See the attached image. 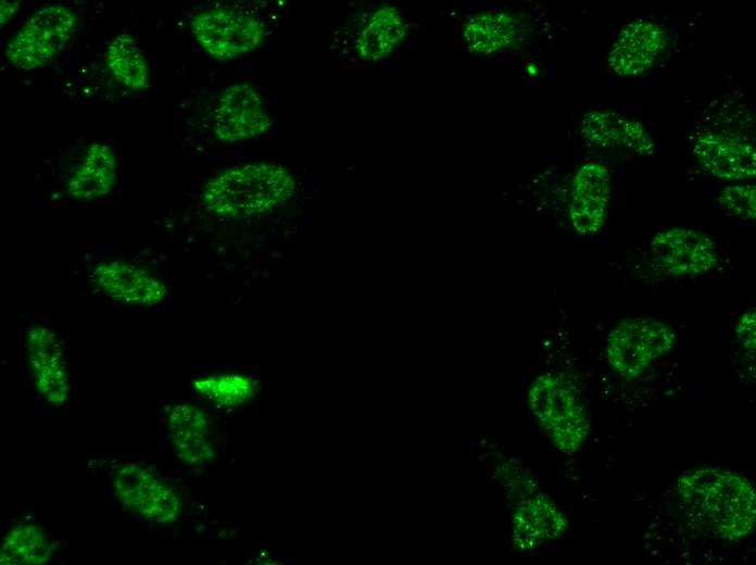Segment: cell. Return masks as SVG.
<instances>
[{
	"label": "cell",
	"instance_id": "6da1fadb",
	"mask_svg": "<svg viewBox=\"0 0 756 565\" xmlns=\"http://www.w3.org/2000/svg\"><path fill=\"white\" fill-rule=\"evenodd\" d=\"M677 492L688 516L728 540H739L755 526L756 497L749 481L728 469L701 467L685 472Z\"/></svg>",
	"mask_w": 756,
	"mask_h": 565
},
{
	"label": "cell",
	"instance_id": "7a4b0ae2",
	"mask_svg": "<svg viewBox=\"0 0 756 565\" xmlns=\"http://www.w3.org/2000/svg\"><path fill=\"white\" fill-rule=\"evenodd\" d=\"M293 190L292 176L284 167L252 163L227 168L209 180L203 202L220 217L240 219L274 210Z\"/></svg>",
	"mask_w": 756,
	"mask_h": 565
},
{
	"label": "cell",
	"instance_id": "3957f363",
	"mask_svg": "<svg viewBox=\"0 0 756 565\" xmlns=\"http://www.w3.org/2000/svg\"><path fill=\"white\" fill-rule=\"evenodd\" d=\"M528 404L557 449L571 453L587 440L590 426L584 405L575 387L560 376H538L529 388Z\"/></svg>",
	"mask_w": 756,
	"mask_h": 565
},
{
	"label": "cell",
	"instance_id": "277c9868",
	"mask_svg": "<svg viewBox=\"0 0 756 565\" xmlns=\"http://www.w3.org/2000/svg\"><path fill=\"white\" fill-rule=\"evenodd\" d=\"M77 25V15L67 5H43L29 15L11 37L5 47V59L21 71L42 68L67 47Z\"/></svg>",
	"mask_w": 756,
	"mask_h": 565
},
{
	"label": "cell",
	"instance_id": "5b68a950",
	"mask_svg": "<svg viewBox=\"0 0 756 565\" xmlns=\"http://www.w3.org/2000/svg\"><path fill=\"white\" fill-rule=\"evenodd\" d=\"M673 328L654 317H627L607 336L605 354L609 366L621 377L634 379L671 350Z\"/></svg>",
	"mask_w": 756,
	"mask_h": 565
},
{
	"label": "cell",
	"instance_id": "8992f818",
	"mask_svg": "<svg viewBox=\"0 0 756 565\" xmlns=\"http://www.w3.org/2000/svg\"><path fill=\"white\" fill-rule=\"evenodd\" d=\"M112 485L118 503L142 520L165 526L180 516L182 505L176 490L146 465L123 464Z\"/></svg>",
	"mask_w": 756,
	"mask_h": 565
},
{
	"label": "cell",
	"instance_id": "52a82bcc",
	"mask_svg": "<svg viewBox=\"0 0 756 565\" xmlns=\"http://www.w3.org/2000/svg\"><path fill=\"white\" fill-rule=\"evenodd\" d=\"M190 27L200 47L219 61L249 53L265 36V27L257 17L229 9L202 11L192 17Z\"/></svg>",
	"mask_w": 756,
	"mask_h": 565
},
{
	"label": "cell",
	"instance_id": "ba28073f",
	"mask_svg": "<svg viewBox=\"0 0 756 565\" xmlns=\"http://www.w3.org/2000/svg\"><path fill=\"white\" fill-rule=\"evenodd\" d=\"M657 267L669 276H696L711 271L718 263L715 241L705 233L669 227L658 231L651 242Z\"/></svg>",
	"mask_w": 756,
	"mask_h": 565
},
{
	"label": "cell",
	"instance_id": "9c48e42d",
	"mask_svg": "<svg viewBox=\"0 0 756 565\" xmlns=\"http://www.w3.org/2000/svg\"><path fill=\"white\" fill-rule=\"evenodd\" d=\"M26 354L38 393L52 406L64 404L71 393L65 350L49 327L33 326L26 335Z\"/></svg>",
	"mask_w": 756,
	"mask_h": 565
},
{
	"label": "cell",
	"instance_id": "30bf717a",
	"mask_svg": "<svg viewBox=\"0 0 756 565\" xmlns=\"http://www.w3.org/2000/svg\"><path fill=\"white\" fill-rule=\"evenodd\" d=\"M270 120L256 90L245 83L229 85L220 95L213 114L215 137L235 143L264 134Z\"/></svg>",
	"mask_w": 756,
	"mask_h": 565
},
{
	"label": "cell",
	"instance_id": "8fae6325",
	"mask_svg": "<svg viewBox=\"0 0 756 565\" xmlns=\"http://www.w3.org/2000/svg\"><path fill=\"white\" fill-rule=\"evenodd\" d=\"M167 437L175 455L193 467L206 466L216 455L213 424L209 414L191 403H175L163 411Z\"/></svg>",
	"mask_w": 756,
	"mask_h": 565
},
{
	"label": "cell",
	"instance_id": "7c38bea8",
	"mask_svg": "<svg viewBox=\"0 0 756 565\" xmlns=\"http://www.w3.org/2000/svg\"><path fill=\"white\" fill-rule=\"evenodd\" d=\"M92 278L108 298L126 304L152 306L167 296V288L158 276L123 260H108L97 264Z\"/></svg>",
	"mask_w": 756,
	"mask_h": 565
},
{
	"label": "cell",
	"instance_id": "4fadbf2b",
	"mask_svg": "<svg viewBox=\"0 0 756 565\" xmlns=\"http://www.w3.org/2000/svg\"><path fill=\"white\" fill-rule=\"evenodd\" d=\"M693 153L702 167L719 179L736 181L755 176V146L735 135L703 131L694 141Z\"/></svg>",
	"mask_w": 756,
	"mask_h": 565
},
{
	"label": "cell",
	"instance_id": "5bb4252c",
	"mask_svg": "<svg viewBox=\"0 0 756 565\" xmlns=\"http://www.w3.org/2000/svg\"><path fill=\"white\" fill-rule=\"evenodd\" d=\"M666 45L658 23L641 18L626 24L607 56L608 67L620 76H637L652 67Z\"/></svg>",
	"mask_w": 756,
	"mask_h": 565
},
{
	"label": "cell",
	"instance_id": "9a60e30c",
	"mask_svg": "<svg viewBox=\"0 0 756 565\" xmlns=\"http://www.w3.org/2000/svg\"><path fill=\"white\" fill-rule=\"evenodd\" d=\"M610 196L612 178L605 165L592 162L578 170L571 181L569 215L579 234H594L604 226Z\"/></svg>",
	"mask_w": 756,
	"mask_h": 565
},
{
	"label": "cell",
	"instance_id": "2e32d148",
	"mask_svg": "<svg viewBox=\"0 0 756 565\" xmlns=\"http://www.w3.org/2000/svg\"><path fill=\"white\" fill-rule=\"evenodd\" d=\"M117 178V158L104 142H92L66 184L67 194L77 201L88 202L111 193Z\"/></svg>",
	"mask_w": 756,
	"mask_h": 565
},
{
	"label": "cell",
	"instance_id": "e0dca14e",
	"mask_svg": "<svg viewBox=\"0 0 756 565\" xmlns=\"http://www.w3.org/2000/svg\"><path fill=\"white\" fill-rule=\"evenodd\" d=\"M513 526L515 542L529 549L558 537L566 528V519L552 501L537 495L517 507Z\"/></svg>",
	"mask_w": 756,
	"mask_h": 565
},
{
	"label": "cell",
	"instance_id": "ac0fdd59",
	"mask_svg": "<svg viewBox=\"0 0 756 565\" xmlns=\"http://www.w3.org/2000/svg\"><path fill=\"white\" fill-rule=\"evenodd\" d=\"M104 63L111 76L131 91H142L150 86V70L137 40L127 33L116 35L104 52Z\"/></svg>",
	"mask_w": 756,
	"mask_h": 565
},
{
	"label": "cell",
	"instance_id": "d6986e66",
	"mask_svg": "<svg viewBox=\"0 0 756 565\" xmlns=\"http://www.w3.org/2000/svg\"><path fill=\"white\" fill-rule=\"evenodd\" d=\"M55 543L41 527L33 523H20L3 537L0 563L7 565H41L49 562Z\"/></svg>",
	"mask_w": 756,
	"mask_h": 565
},
{
	"label": "cell",
	"instance_id": "ffe728a7",
	"mask_svg": "<svg viewBox=\"0 0 756 565\" xmlns=\"http://www.w3.org/2000/svg\"><path fill=\"white\" fill-rule=\"evenodd\" d=\"M405 34V24L398 9H378L356 40L361 58L376 61L385 58L399 45Z\"/></svg>",
	"mask_w": 756,
	"mask_h": 565
},
{
	"label": "cell",
	"instance_id": "44dd1931",
	"mask_svg": "<svg viewBox=\"0 0 756 565\" xmlns=\"http://www.w3.org/2000/svg\"><path fill=\"white\" fill-rule=\"evenodd\" d=\"M519 32V22L512 15L490 13L470 20L464 35L471 50L489 53L509 46Z\"/></svg>",
	"mask_w": 756,
	"mask_h": 565
},
{
	"label": "cell",
	"instance_id": "7402d4cb",
	"mask_svg": "<svg viewBox=\"0 0 756 565\" xmlns=\"http://www.w3.org/2000/svg\"><path fill=\"white\" fill-rule=\"evenodd\" d=\"M192 388L200 397L226 409L248 403L257 391L256 382L240 374L200 377L192 382Z\"/></svg>",
	"mask_w": 756,
	"mask_h": 565
},
{
	"label": "cell",
	"instance_id": "603a6c76",
	"mask_svg": "<svg viewBox=\"0 0 756 565\" xmlns=\"http://www.w3.org/2000/svg\"><path fill=\"white\" fill-rule=\"evenodd\" d=\"M623 116L609 110H594L581 122L582 137L601 148H621Z\"/></svg>",
	"mask_w": 756,
	"mask_h": 565
},
{
	"label": "cell",
	"instance_id": "cb8c5ba5",
	"mask_svg": "<svg viewBox=\"0 0 756 565\" xmlns=\"http://www.w3.org/2000/svg\"><path fill=\"white\" fill-rule=\"evenodd\" d=\"M718 202L731 216L754 221L756 216V188L754 185H732L720 192Z\"/></svg>",
	"mask_w": 756,
	"mask_h": 565
},
{
	"label": "cell",
	"instance_id": "d4e9b609",
	"mask_svg": "<svg viewBox=\"0 0 756 565\" xmlns=\"http://www.w3.org/2000/svg\"><path fill=\"white\" fill-rule=\"evenodd\" d=\"M621 148L639 155H647L654 152L655 143L642 123L623 117Z\"/></svg>",
	"mask_w": 756,
	"mask_h": 565
},
{
	"label": "cell",
	"instance_id": "484cf974",
	"mask_svg": "<svg viewBox=\"0 0 756 565\" xmlns=\"http://www.w3.org/2000/svg\"><path fill=\"white\" fill-rule=\"evenodd\" d=\"M756 328V314L754 309H749L744 312L735 326V334L740 346L749 354L755 353V331Z\"/></svg>",
	"mask_w": 756,
	"mask_h": 565
},
{
	"label": "cell",
	"instance_id": "4316f807",
	"mask_svg": "<svg viewBox=\"0 0 756 565\" xmlns=\"http://www.w3.org/2000/svg\"><path fill=\"white\" fill-rule=\"evenodd\" d=\"M21 7L20 1H1L0 5V23L1 28L7 25L16 14Z\"/></svg>",
	"mask_w": 756,
	"mask_h": 565
}]
</instances>
